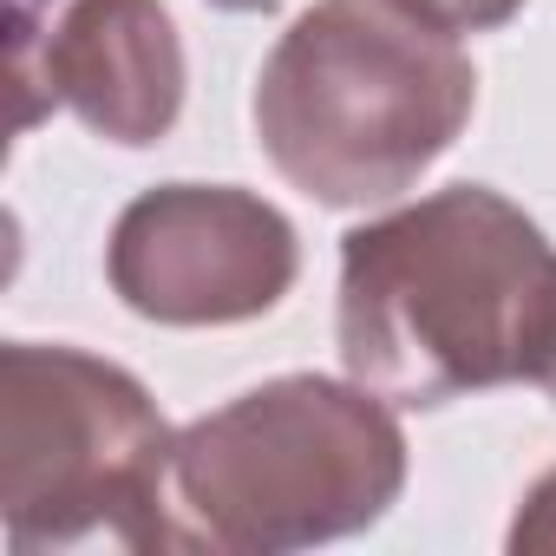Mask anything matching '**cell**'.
Returning a JSON list of instances; mask_svg holds the SVG:
<instances>
[{"label":"cell","mask_w":556,"mask_h":556,"mask_svg":"<svg viewBox=\"0 0 556 556\" xmlns=\"http://www.w3.org/2000/svg\"><path fill=\"white\" fill-rule=\"evenodd\" d=\"M334 348L400 413L543 380L556 354V242L491 184H445L341 236Z\"/></svg>","instance_id":"6da1fadb"},{"label":"cell","mask_w":556,"mask_h":556,"mask_svg":"<svg viewBox=\"0 0 556 556\" xmlns=\"http://www.w3.org/2000/svg\"><path fill=\"white\" fill-rule=\"evenodd\" d=\"M471 53L380 0H315L268 47L249 125L289 190L328 210L400 203L471 125Z\"/></svg>","instance_id":"7a4b0ae2"},{"label":"cell","mask_w":556,"mask_h":556,"mask_svg":"<svg viewBox=\"0 0 556 556\" xmlns=\"http://www.w3.org/2000/svg\"><path fill=\"white\" fill-rule=\"evenodd\" d=\"M406 491L400 406L361 380L282 374L190 419L170 452L184 549L289 556L374 530Z\"/></svg>","instance_id":"3957f363"},{"label":"cell","mask_w":556,"mask_h":556,"mask_svg":"<svg viewBox=\"0 0 556 556\" xmlns=\"http://www.w3.org/2000/svg\"><path fill=\"white\" fill-rule=\"evenodd\" d=\"M157 400L118 361L66 341L0 354V530L14 556L184 549Z\"/></svg>","instance_id":"277c9868"},{"label":"cell","mask_w":556,"mask_h":556,"mask_svg":"<svg viewBox=\"0 0 556 556\" xmlns=\"http://www.w3.org/2000/svg\"><path fill=\"white\" fill-rule=\"evenodd\" d=\"M302 236L242 184L138 190L105 236V282L151 328H242L289 302Z\"/></svg>","instance_id":"5b68a950"},{"label":"cell","mask_w":556,"mask_h":556,"mask_svg":"<svg viewBox=\"0 0 556 556\" xmlns=\"http://www.w3.org/2000/svg\"><path fill=\"white\" fill-rule=\"evenodd\" d=\"M184 40L164 0H66L47 27V99L92 138L151 151L184 118Z\"/></svg>","instance_id":"8992f818"},{"label":"cell","mask_w":556,"mask_h":556,"mask_svg":"<svg viewBox=\"0 0 556 556\" xmlns=\"http://www.w3.org/2000/svg\"><path fill=\"white\" fill-rule=\"evenodd\" d=\"M380 8H393V14H406L419 27H439V34L465 40V34H497L504 21H517L523 0H380Z\"/></svg>","instance_id":"52a82bcc"},{"label":"cell","mask_w":556,"mask_h":556,"mask_svg":"<svg viewBox=\"0 0 556 556\" xmlns=\"http://www.w3.org/2000/svg\"><path fill=\"white\" fill-rule=\"evenodd\" d=\"M504 549L510 556H556V465L517 497V517L504 530Z\"/></svg>","instance_id":"ba28073f"},{"label":"cell","mask_w":556,"mask_h":556,"mask_svg":"<svg viewBox=\"0 0 556 556\" xmlns=\"http://www.w3.org/2000/svg\"><path fill=\"white\" fill-rule=\"evenodd\" d=\"M210 8H216V14H268L275 0H210Z\"/></svg>","instance_id":"9c48e42d"},{"label":"cell","mask_w":556,"mask_h":556,"mask_svg":"<svg viewBox=\"0 0 556 556\" xmlns=\"http://www.w3.org/2000/svg\"><path fill=\"white\" fill-rule=\"evenodd\" d=\"M543 393H549V406H556V354H549V367H543V380H536Z\"/></svg>","instance_id":"30bf717a"}]
</instances>
